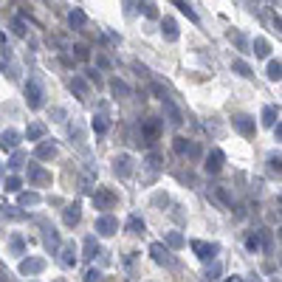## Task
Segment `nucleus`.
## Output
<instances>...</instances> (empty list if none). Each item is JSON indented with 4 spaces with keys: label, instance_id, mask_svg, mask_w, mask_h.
Wrapping results in <instances>:
<instances>
[{
    "label": "nucleus",
    "instance_id": "nucleus-13",
    "mask_svg": "<svg viewBox=\"0 0 282 282\" xmlns=\"http://www.w3.org/2000/svg\"><path fill=\"white\" fill-rule=\"evenodd\" d=\"M43 268H45V260H37V257L23 260V263H20V271H23V274H40Z\"/></svg>",
    "mask_w": 282,
    "mask_h": 282
},
{
    "label": "nucleus",
    "instance_id": "nucleus-15",
    "mask_svg": "<svg viewBox=\"0 0 282 282\" xmlns=\"http://www.w3.org/2000/svg\"><path fill=\"white\" fill-rule=\"evenodd\" d=\"M110 91L116 93V99H127L130 96V88L124 85L122 79H110Z\"/></svg>",
    "mask_w": 282,
    "mask_h": 282
},
{
    "label": "nucleus",
    "instance_id": "nucleus-40",
    "mask_svg": "<svg viewBox=\"0 0 282 282\" xmlns=\"http://www.w3.org/2000/svg\"><path fill=\"white\" fill-rule=\"evenodd\" d=\"M217 274H220V265H212V271L206 274V279H217Z\"/></svg>",
    "mask_w": 282,
    "mask_h": 282
},
{
    "label": "nucleus",
    "instance_id": "nucleus-21",
    "mask_svg": "<svg viewBox=\"0 0 282 282\" xmlns=\"http://www.w3.org/2000/svg\"><path fill=\"white\" fill-rule=\"evenodd\" d=\"M43 133H45L43 124H31V127L25 130V138H29V141H40V138H43Z\"/></svg>",
    "mask_w": 282,
    "mask_h": 282
},
{
    "label": "nucleus",
    "instance_id": "nucleus-22",
    "mask_svg": "<svg viewBox=\"0 0 282 282\" xmlns=\"http://www.w3.org/2000/svg\"><path fill=\"white\" fill-rule=\"evenodd\" d=\"M127 229H130V234H144V220L133 215V217L127 220Z\"/></svg>",
    "mask_w": 282,
    "mask_h": 282
},
{
    "label": "nucleus",
    "instance_id": "nucleus-12",
    "mask_svg": "<svg viewBox=\"0 0 282 282\" xmlns=\"http://www.w3.org/2000/svg\"><path fill=\"white\" fill-rule=\"evenodd\" d=\"M232 124H234V127H237L243 135H254V119H248V116H234Z\"/></svg>",
    "mask_w": 282,
    "mask_h": 282
},
{
    "label": "nucleus",
    "instance_id": "nucleus-25",
    "mask_svg": "<svg viewBox=\"0 0 282 282\" xmlns=\"http://www.w3.org/2000/svg\"><path fill=\"white\" fill-rule=\"evenodd\" d=\"M279 71H282L279 60H271L268 62V79H279Z\"/></svg>",
    "mask_w": 282,
    "mask_h": 282
},
{
    "label": "nucleus",
    "instance_id": "nucleus-9",
    "mask_svg": "<svg viewBox=\"0 0 282 282\" xmlns=\"http://www.w3.org/2000/svg\"><path fill=\"white\" fill-rule=\"evenodd\" d=\"M150 254L155 257V263H164V265H172V263H175V260L170 257V248H166V245H161V243H153V245H150Z\"/></svg>",
    "mask_w": 282,
    "mask_h": 282
},
{
    "label": "nucleus",
    "instance_id": "nucleus-10",
    "mask_svg": "<svg viewBox=\"0 0 282 282\" xmlns=\"http://www.w3.org/2000/svg\"><path fill=\"white\" fill-rule=\"evenodd\" d=\"M161 34H164L170 43H175V40H178V23H175L172 17H164L161 20Z\"/></svg>",
    "mask_w": 282,
    "mask_h": 282
},
{
    "label": "nucleus",
    "instance_id": "nucleus-14",
    "mask_svg": "<svg viewBox=\"0 0 282 282\" xmlns=\"http://www.w3.org/2000/svg\"><path fill=\"white\" fill-rule=\"evenodd\" d=\"M54 155H57L54 144H40V147L34 150V158H40V161H48V158H54Z\"/></svg>",
    "mask_w": 282,
    "mask_h": 282
},
{
    "label": "nucleus",
    "instance_id": "nucleus-29",
    "mask_svg": "<svg viewBox=\"0 0 282 282\" xmlns=\"http://www.w3.org/2000/svg\"><path fill=\"white\" fill-rule=\"evenodd\" d=\"M68 20H71V25H85V14H82L79 9H76V12H71V17H68Z\"/></svg>",
    "mask_w": 282,
    "mask_h": 282
},
{
    "label": "nucleus",
    "instance_id": "nucleus-3",
    "mask_svg": "<svg viewBox=\"0 0 282 282\" xmlns=\"http://www.w3.org/2000/svg\"><path fill=\"white\" fill-rule=\"evenodd\" d=\"M29 184H34V186L51 184V172H45L40 164H29Z\"/></svg>",
    "mask_w": 282,
    "mask_h": 282
},
{
    "label": "nucleus",
    "instance_id": "nucleus-4",
    "mask_svg": "<svg viewBox=\"0 0 282 282\" xmlns=\"http://www.w3.org/2000/svg\"><path fill=\"white\" fill-rule=\"evenodd\" d=\"M113 172L122 175V178H130V172H133V158H130L127 153L116 155V158H113Z\"/></svg>",
    "mask_w": 282,
    "mask_h": 282
},
{
    "label": "nucleus",
    "instance_id": "nucleus-37",
    "mask_svg": "<svg viewBox=\"0 0 282 282\" xmlns=\"http://www.w3.org/2000/svg\"><path fill=\"white\" fill-rule=\"evenodd\" d=\"M6 189H9V192H20V181H17V178H9V181H6Z\"/></svg>",
    "mask_w": 282,
    "mask_h": 282
},
{
    "label": "nucleus",
    "instance_id": "nucleus-34",
    "mask_svg": "<svg viewBox=\"0 0 282 282\" xmlns=\"http://www.w3.org/2000/svg\"><path fill=\"white\" fill-rule=\"evenodd\" d=\"M147 164H150V170H158V166H161V158H158L155 153H150V155H147Z\"/></svg>",
    "mask_w": 282,
    "mask_h": 282
},
{
    "label": "nucleus",
    "instance_id": "nucleus-23",
    "mask_svg": "<svg viewBox=\"0 0 282 282\" xmlns=\"http://www.w3.org/2000/svg\"><path fill=\"white\" fill-rule=\"evenodd\" d=\"M141 9H144V14H147L150 20L158 17V12H155V3H153V0H141Z\"/></svg>",
    "mask_w": 282,
    "mask_h": 282
},
{
    "label": "nucleus",
    "instance_id": "nucleus-2",
    "mask_svg": "<svg viewBox=\"0 0 282 282\" xmlns=\"http://www.w3.org/2000/svg\"><path fill=\"white\" fill-rule=\"evenodd\" d=\"M25 102H29L31 110H37L40 104H43V88H40L37 79H29V82H25Z\"/></svg>",
    "mask_w": 282,
    "mask_h": 282
},
{
    "label": "nucleus",
    "instance_id": "nucleus-27",
    "mask_svg": "<svg viewBox=\"0 0 282 282\" xmlns=\"http://www.w3.org/2000/svg\"><path fill=\"white\" fill-rule=\"evenodd\" d=\"M96 251H99L96 240H93V237H88V240H85V257H96Z\"/></svg>",
    "mask_w": 282,
    "mask_h": 282
},
{
    "label": "nucleus",
    "instance_id": "nucleus-1",
    "mask_svg": "<svg viewBox=\"0 0 282 282\" xmlns=\"http://www.w3.org/2000/svg\"><path fill=\"white\" fill-rule=\"evenodd\" d=\"M158 133H161L158 119H144V122H141V141H144L147 147H153V141L158 138Z\"/></svg>",
    "mask_w": 282,
    "mask_h": 282
},
{
    "label": "nucleus",
    "instance_id": "nucleus-41",
    "mask_svg": "<svg viewBox=\"0 0 282 282\" xmlns=\"http://www.w3.org/2000/svg\"><path fill=\"white\" fill-rule=\"evenodd\" d=\"M20 203H37V195H20Z\"/></svg>",
    "mask_w": 282,
    "mask_h": 282
},
{
    "label": "nucleus",
    "instance_id": "nucleus-16",
    "mask_svg": "<svg viewBox=\"0 0 282 282\" xmlns=\"http://www.w3.org/2000/svg\"><path fill=\"white\" fill-rule=\"evenodd\" d=\"M172 3H175V6H178L181 12L186 14V17H189L192 23H198V14H195V9H192V3H189V0H172Z\"/></svg>",
    "mask_w": 282,
    "mask_h": 282
},
{
    "label": "nucleus",
    "instance_id": "nucleus-30",
    "mask_svg": "<svg viewBox=\"0 0 282 282\" xmlns=\"http://www.w3.org/2000/svg\"><path fill=\"white\" fill-rule=\"evenodd\" d=\"M93 130H96V133H104V130H107V119L96 116V119H93Z\"/></svg>",
    "mask_w": 282,
    "mask_h": 282
},
{
    "label": "nucleus",
    "instance_id": "nucleus-17",
    "mask_svg": "<svg viewBox=\"0 0 282 282\" xmlns=\"http://www.w3.org/2000/svg\"><path fill=\"white\" fill-rule=\"evenodd\" d=\"M161 102H164V107H166V110H170V119H172V124L178 127V124L184 122V116H181V113H178V107H175V104H172L170 99H161Z\"/></svg>",
    "mask_w": 282,
    "mask_h": 282
},
{
    "label": "nucleus",
    "instance_id": "nucleus-26",
    "mask_svg": "<svg viewBox=\"0 0 282 282\" xmlns=\"http://www.w3.org/2000/svg\"><path fill=\"white\" fill-rule=\"evenodd\" d=\"M263 122L268 124V127L276 122V107H271V104H268V107H265V110H263Z\"/></svg>",
    "mask_w": 282,
    "mask_h": 282
},
{
    "label": "nucleus",
    "instance_id": "nucleus-8",
    "mask_svg": "<svg viewBox=\"0 0 282 282\" xmlns=\"http://www.w3.org/2000/svg\"><path fill=\"white\" fill-rule=\"evenodd\" d=\"M93 203H96V209H110L113 203H116V195L107 189H96L93 192Z\"/></svg>",
    "mask_w": 282,
    "mask_h": 282
},
{
    "label": "nucleus",
    "instance_id": "nucleus-28",
    "mask_svg": "<svg viewBox=\"0 0 282 282\" xmlns=\"http://www.w3.org/2000/svg\"><path fill=\"white\" fill-rule=\"evenodd\" d=\"M172 147H175V153H181V155H184L186 150H189V141H186L184 135H178V138H175V144H172Z\"/></svg>",
    "mask_w": 282,
    "mask_h": 282
},
{
    "label": "nucleus",
    "instance_id": "nucleus-7",
    "mask_svg": "<svg viewBox=\"0 0 282 282\" xmlns=\"http://www.w3.org/2000/svg\"><path fill=\"white\" fill-rule=\"evenodd\" d=\"M223 161H226V155H223V150H212V153L206 155V172H212V175H217V172L223 170Z\"/></svg>",
    "mask_w": 282,
    "mask_h": 282
},
{
    "label": "nucleus",
    "instance_id": "nucleus-38",
    "mask_svg": "<svg viewBox=\"0 0 282 282\" xmlns=\"http://www.w3.org/2000/svg\"><path fill=\"white\" fill-rule=\"evenodd\" d=\"M268 166H271V172H279V155H271V158H268Z\"/></svg>",
    "mask_w": 282,
    "mask_h": 282
},
{
    "label": "nucleus",
    "instance_id": "nucleus-24",
    "mask_svg": "<svg viewBox=\"0 0 282 282\" xmlns=\"http://www.w3.org/2000/svg\"><path fill=\"white\" fill-rule=\"evenodd\" d=\"M232 68H234V71H237L240 76H251V68L245 65L243 60H234V62H232Z\"/></svg>",
    "mask_w": 282,
    "mask_h": 282
},
{
    "label": "nucleus",
    "instance_id": "nucleus-33",
    "mask_svg": "<svg viewBox=\"0 0 282 282\" xmlns=\"http://www.w3.org/2000/svg\"><path fill=\"white\" fill-rule=\"evenodd\" d=\"M245 245H248V251H257V248H260V237H257V234H251V237L245 240Z\"/></svg>",
    "mask_w": 282,
    "mask_h": 282
},
{
    "label": "nucleus",
    "instance_id": "nucleus-35",
    "mask_svg": "<svg viewBox=\"0 0 282 282\" xmlns=\"http://www.w3.org/2000/svg\"><path fill=\"white\" fill-rule=\"evenodd\" d=\"M12 31L17 34V37H23V34H25V29H23V20H14V23H12Z\"/></svg>",
    "mask_w": 282,
    "mask_h": 282
},
{
    "label": "nucleus",
    "instance_id": "nucleus-44",
    "mask_svg": "<svg viewBox=\"0 0 282 282\" xmlns=\"http://www.w3.org/2000/svg\"><path fill=\"white\" fill-rule=\"evenodd\" d=\"M226 282H243V279H240V276H232V279H226Z\"/></svg>",
    "mask_w": 282,
    "mask_h": 282
},
{
    "label": "nucleus",
    "instance_id": "nucleus-19",
    "mask_svg": "<svg viewBox=\"0 0 282 282\" xmlns=\"http://www.w3.org/2000/svg\"><path fill=\"white\" fill-rule=\"evenodd\" d=\"M65 223L68 226H76V223H79V206H76V203L65 209Z\"/></svg>",
    "mask_w": 282,
    "mask_h": 282
},
{
    "label": "nucleus",
    "instance_id": "nucleus-43",
    "mask_svg": "<svg viewBox=\"0 0 282 282\" xmlns=\"http://www.w3.org/2000/svg\"><path fill=\"white\" fill-rule=\"evenodd\" d=\"M88 79L96 82V85H99V71H88Z\"/></svg>",
    "mask_w": 282,
    "mask_h": 282
},
{
    "label": "nucleus",
    "instance_id": "nucleus-42",
    "mask_svg": "<svg viewBox=\"0 0 282 282\" xmlns=\"http://www.w3.org/2000/svg\"><path fill=\"white\" fill-rule=\"evenodd\" d=\"M12 245H14V251H23V240H20V237H14Z\"/></svg>",
    "mask_w": 282,
    "mask_h": 282
},
{
    "label": "nucleus",
    "instance_id": "nucleus-31",
    "mask_svg": "<svg viewBox=\"0 0 282 282\" xmlns=\"http://www.w3.org/2000/svg\"><path fill=\"white\" fill-rule=\"evenodd\" d=\"M62 263H65V265H74V263H76V257H74V245H68V248H65V257H62Z\"/></svg>",
    "mask_w": 282,
    "mask_h": 282
},
{
    "label": "nucleus",
    "instance_id": "nucleus-18",
    "mask_svg": "<svg viewBox=\"0 0 282 282\" xmlns=\"http://www.w3.org/2000/svg\"><path fill=\"white\" fill-rule=\"evenodd\" d=\"M254 54H257V57H268V54H271V45H268V40H263V37H257V40H254Z\"/></svg>",
    "mask_w": 282,
    "mask_h": 282
},
{
    "label": "nucleus",
    "instance_id": "nucleus-11",
    "mask_svg": "<svg viewBox=\"0 0 282 282\" xmlns=\"http://www.w3.org/2000/svg\"><path fill=\"white\" fill-rule=\"evenodd\" d=\"M0 147L3 150H17L20 147V133L17 130H6V133L0 135Z\"/></svg>",
    "mask_w": 282,
    "mask_h": 282
},
{
    "label": "nucleus",
    "instance_id": "nucleus-20",
    "mask_svg": "<svg viewBox=\"0 0 282 282\" xmlns=\"http://www.w3.org/2000/svg\"><path fill=\"white\" fill-rule=\"evenodd\" d=\"M71 88L76 91V96H79V99H85V96H88V82H85V79H79V76H74V79H71Z\"/></svg>",
    "mask_w": 282,
    "mask_h": 282
},
{
    "label": "nucleus",
    "instance_id": "nucleus-32",
    "mask_svg": "<svg viewBox=\"0 0 282 282\" xmlns=\"http://www.w3.org/2000/svg\"><path fill=\"white\" fill-rule=\"evenodd\" d=\"M166 243H170V245H175V248H181V245H184V237H181V234H175V232H172L170 237H166Z\"/></svg>",
    "mask_w": 282,
    "mask_h": 282
},
{
    "label": "nucleus",
    "instance_id": "nucleus-6",
    "mask_svg": "<svg viewBox=\"0 0 282 282\" xmlns=\"http://www.w3.org/2000/svg\"><path fill=\"white\" fill-rule=\"evenodd\" d=\"M192 248L198 251V257H201L203 263L215 260V254H217V243H201V240H195V243H192Z\"/></svg>",
    "mask_w": 282,
    "mask_h": 282
},
{
    "label": "nucleus",
    "instance_id": "nucleus-36",
    "mask_svg": "<svg viewBox=\"0 0 282 282\" xmlns=\"http://www.w3.org/2000/svg\"><path fill=\"white\" fill-rule=\"evenodd\" d=\"M229 37H232V40H234V43H237V48H240V51H245V40H243V37H240L237 31H232V34H229Z\"/></svg>",
    "mask_w": 282,
    "mask_h": 282
},
{
    "label": "nucleus",
    "instance_id": "nucleus-39",
    "mask_svg": "<svg viewBox=\"0 0 282 282\" xmlns=\"http://www.w3.org/2000/svg\"><path fill=\"white\" fill-rule=\"evenodd\" d=\"M76 60H88V48H85V45H76Z\"/></svg>",
    "mask_w": 282,
    "mask_h": 282
},
{
    "label": "nucleus",
    "instance_id": "nucleus-5",
    "mask_svg": "<svg viewBox=\"0 0 282 282\" xmlns=\"http://www.w3.org/2000/svg\"><path fill=\"white\" fill-rule=\"evenodd\" d=\"M96 232L104 234V237H110V234L119 232V220H116L113 215H102V217L96 220Z\"/></svg>",
    "mask_w": 282,
    "mask_h": 282
}]
</instances>
